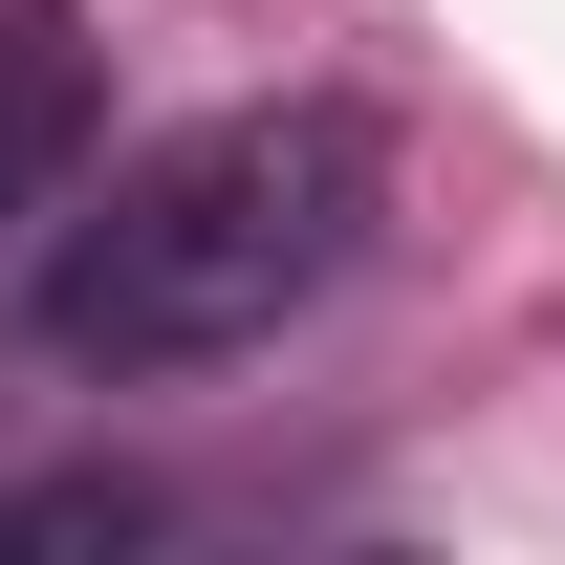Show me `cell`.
Segmentation results:
<instances>
[{"mask_svg": "<svg viewBox=\"0 0 565 565\" xmlns=\"http://www.w3.org/2000/svg\"><path fill=\"white\" fill-rule=\"evenodd\" d=\"M370 217H392V131L349 87H262V109L109 152V196L66 174V217L22 239V327H44V370H109V392L217 370V349H282L370 262Z\"/></svg>", "mask_w": 565, "mask_h": 565, "instance_id": "6da1fadb", "label": "cell"}, {"mask_svg": "<svg viewBox=\"0 0 565 565\" xmlns=\"http://www.w3.org/2000/svg\"><path fill=\"white\" fill-rule=\"evenodd\" d=\"M87 152H109V44H87V0H0V262L66 217Z\"/></svg>", "mask_w": 565, "mask_h": 565, "instance_id": "7a4b0ae2", "label": "cell"}]
</instances>
